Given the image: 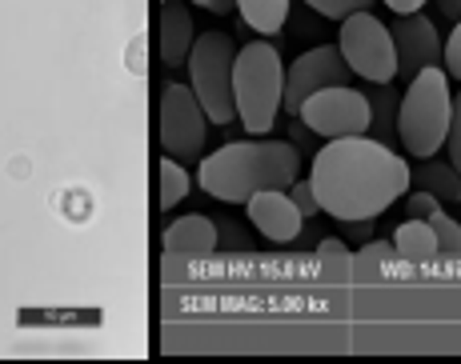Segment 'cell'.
<instances>
[{"mask_svg": "<svg viewBox=\"0 0 461 364\" xmlns=\"http://www.w3.org/2000/svg\"><path fill=\"white\" fill-rule=\"evenodd\" d=\"M309 184L333 220H374L410 192V164L374 137H341L317 148Z\"/></svg>", "mask_w": 461, "mask_h": 364, "instance_id": "1", "label": "cell"}, {"mask_svg": "<svg viewBox=\"0 0 461 364\" xmlns=\"http://www.w3.org/2000/svg\"><path fill=\"white\" fill-rule=\"evenodd\" d=\"M301 173V148L289 140H229L212 156L201 161L197 184L212 200L245 204L253 192L265 189H289Z\"/></svg>", "mask_w": 461, "mask_h": 364, "instance_id": "2", "label": "cell"}, {"mask_svg": "<svg viewBox=\"0 0 461 364\" xmlns=\"http://www.w3.org/2000/svg\"><path fill=\"white\" fill-rule=\"evenodd\" d=\"M281 93H285L281 52L269 40H249L233 60V104L249 137H265L273 129L281 112Z\"/></svg>", "mask_w": 461, "mask_h": 364, "instance_id": "3", "label": "cell"}, {"mask_svg": "<svg viewBox=\"0 0 461 364\" xmlns=\"http://www.w3.org/2000/svg\"><path fill=\"white\" fill-rule=\"evenodd\" d=\"M449 112H454V93H449L446 68H425L410 81V88L397 101V145L405 153L433 156L446 145L449 132Z\"/></svg>", "mask_w": 461, "mask_h": 364, "instance_id": "4", "label": "cell"}, {"mask_svg": "<svg viewBox=\"0 0 461 364\" xmlns=\"http://www.w3.org/2000/svg\"><path fill=\"white\" fill-rule=\"evenodd\" d=\"M233 60L237 44L229 32H197L189 49V88L205 109L209 124H229L237 117L233 104Z\"/></svg>", "mask_w": 461, "mask_h": 364, "instance_id": "5", "label": "cell"}, {"mask_svg": "<svg viewBox=\"0 0 461 364\" xmlns=\"http://www.w3.org/2000/svg\"><path fill=\"white\" fill-rule=\"evenodd\" d=\"M337 52L349 65V73H357L369 84H393L397 76V52L389 29L377 21L374 13H353L341 21L337 32Z\"/></svg>", "mask_w": 461, "mask_h": 364, "instance_id": "6", "label": "cell"}, {"mask_svg": "<svg viewBox=\"0 0 461 364\" xmlns=\"http://www.w3.org/2000/svg\"><path fill=\"white\" fill-rule=\"evenodd\" d=\"M297 120L305 124L313 137H325V140L366 137L369 132V101L361 88L330 84V88H317L313 96H305V104L297 109Z\"/></svg>", "mask_w": 461, "mask_h": 364, "instance_id": "7", "label": "cell"}, {"mask_svg": "<svg viewBox=\"0 0 461 364\" xmlns=\"http://www.w3.org/2000/svg\"><path fill=\"white\" fill-rule=\"evenodd\" d=\"M209 137V117L189 84L161 88V148L168 156H201Z\"/></svg>", "mask_w": 461, "mask_h": 364, "instance_id": "8", "label": "cell"}, {"mask_svg": "<svg viewBox=\"0 0 461 364\" xmlns=\"http://www.w3.org/2000/svg\"><path fill=\"white\" fill-rule=\"evenodd\" d=\"M330 84H349V65L341 60L337 44H317V49L301 52L294 65H289L281 104H285L289 117H297V109L305 104V96H313L317 88H330Z\"/></svg>", "mask_w": 461, "mask_h": 364, "instance_id": "9", "label": "cell"}, {"mask_svg": "<svg viewBox=\"0 0 461 364\" xmlns=\"http://www.w3.org/2000/svg\"><path fill=\"white\" fill-rule=\"evenodd\" d=\"M389 37H393V52H397V76H405V81H413L425 68L441 65V37L425 13L397 16L389 24Z\"/></svg>", "mask_w": 461, "mask_h": 364, "instance_id": "10", "label": "cell"}, {"mask_svg": "<svg viewBox=\"0 0 461 364\" xmlns=\"http://www.w3.org/2000/svg\"><path fill=\"white\" fill-rule=\"evenodd\" d=\"M245 209H249V220L257 225V233L269 236V241H277V244L297 241L301 225H305V217L297 212V204L289 200V192H285V189L253 192V197L245 200Z\"/></svg>", "mask_w": 461, "mask_h": 364, "instance_id": "11", "label": "cell"}, {"mask_svg": "<svg viewBox=\"0 0 461 364\" xmlns=\"http://www.w3.org/2000/svg\"><path fill=\"white\" fill-rule=\"evenodd\" d=\"M217 241H221L217 225H212L209 217H201V212L176 217L173 225L165 228V236H161V244H165L168 256H193V261H201V256H212Z\"/></svg>", "mask_w": 461, "mask_h": 364, "instance_id": "12", "label": "cell"}, {"mask_svg": "<svg viewBox=\"0 0 461 364\" xmlns=\"http://www.w3.org/2000/svg\"><path fill=\"white\" fill-rule=\"evenodd\" d=\"M193 40H197V24H193L189 4H181V0H165V8H161V60L168 68L185 65Z\"/></svg>", "mask_w": 461, "mask_h": 364, "instance_id": "13", "label": "cell"}, {"mask_svg": "<svg viewBox=\"0 0 461 364\" xmlns=\"http://www.w3.org/2000/svg\"><path fill=\"white\" fill-rule=\"evenodd\" d=\"M361 93H366V101H369V132H377L374 140L393 148V140H397V101H402V96L393 93V84H369V88H361Z\"/></svg>", "mask_w": 461, "mask_h": 364, "instance_id": "14", "label": "cell"}, {"mask_svg": "<svg viewBox=\"0 0 461 364\" xmlns=\"http://www.w3.org/2000/svg\"><path fill=\"white\" fill-rule=\"evenodd\" d=\"M410 181L418 184L421 192H433L438 200H449V204L461 200V176L449 161H429V156H421V164L410 173Z\"/></svg>", "mask_w": 461, "mask_h": 364, "instance_id": "15", "label": "cell"}, {"mask_svg": "<svg viewBox=\"0 0 461 364\" xmlns=\"http://www.w3.org/2000/svg\"><path fill=\"white\" fill-rule=\"evenodd\" d=\"M393 253L405 256V261H418V264L438 261V236H433L429 220L410 217L405 225H397V233H393Z\"/></svg>", "mask_w": 461, "mask_h": 364, "instance_id": "16", "label": "cell"}, {"mask_svg": "<svg viewBox=\"0 0 461 364\" xmlns=\"http://www.w3.org/2000/svg\"><path fill=\"white\" fill-rule=\"evenodd\" d=\"M241 21L249 24L253 32L261 37H277L285 29V16H289V0H233Z\"/></svg>", "mask_w": 461, "mask_h": 364, "instance_id": "17", "label": "cell"}, {"mask_svg": "<svg viewBox=\"0 0 461 364\" xmlns=\"http://www.w3.org/2000/svg\"><path fill=\"white\" fill-rule=\"evenodd\" d=\"M189 189H193L189 173H185V168L176 164L173 156H165V161H161V209L168 212L176 200H185V197H189Z\"/></svg>", "mask_w": 461, "mask_h": 364, "instance_id": "18", "label": "cell"}, {"mask_svg": "<svg viewBox=\"0 0 461 364\" xmlns=\"http://www.w3.org/2000/svg\"><path fill=\"white\" fill-rule=\"evenodd\" d=\"M429 228L438 236V256H449V261H461V225L454 217H446V209L433 212Z\"/></svg>", "mask_w": 461, "mask_h": 364, "instance_id": "19", "label": "cell"}, {"mask_svg": "<svg viewBox=\"0 0 461 364\" xmlns=\"http://www.w3.org/2000/svg\"><path fill=\"white\" fill-rule=\"evenodd\" d=\"M313 13H321V16H330V21H345V16H353V13H369L374 8V0H305Z\"/></svg>", "mask_w": 461, "mask_h": 364, "instance_id": "20", "label": "cell"}, {"mask_svg": "<svg viewBox=\"0 0 461 364\" xmlns=\"http://www.w3.org/2000/svg\"><path fill=\"white\" fill-rule=\"evenodd\" d=\"M446 148H449V164L461 176V93L454 96V112H449V132H446Z\"/></svg>", "mask_w": 461, "mask_h": 364, "instance_id": "21", "label": "cell"}, {"mask_svg": "<svg viewBox=\"0 0 461 364\" xmlns=\"http://www.w3.org/2000/svg\"><path fill=\"white\" fill-rule=\"evenodd\" d=\"M405 212H410V217H418V220H429L433 212H441V200L433 197V192H410V197H405Z\"/></svg>", "mask_w": 461, "mask_h": 364, "instance_id": "22", "label": "cell"}, {"mask_svg": "<svg viewBox=\"0 0 461 364\" xmlns=\"http://www.w3.org/2000/svg\"><path fill=\"white\" fill-rule=\"evenodd\" d=\"M441 60H446V76L461 81V21L454 24V32H449L446 49H441Z\"/></svg>", "mask_w": 461, "mask_h": 364, "instance_id": "23", "label": "cell"}, {"mask_svg": "<svg viewBox=\"0 0 461 364\" xmlns=\"http://www.w3.org/2000/svg\"><path fill=\"white\" fill-rule=\"evenodd\" d=\"M289 200L297 204L301 217H317V197H313V184H309V181H294V184H289Z\"/></svg>", "mask_w": 461, "mask_h": 364, "instance_id": "24", "label": "cell"}, {"mask_svg": "<svg viewBox=\"0 0 461 364\" xmlns=\"http://www.w3.org/2000/svg\"><path fill=\"white\" fill-rule=\"evenodd\" d=\"M361 253L374 256V261H389V256H397L393 244H385V241H366V244H361Z\"/></svg>", "mask_w": 461, "mask_h": 364, "instance_id": "25", "label": "cell"}, {"mask_svg": "<svg viewBox=\"0 0 461 364\" xmlns=\"http://www.w3.org/2000/svg\"><path fill=\"white\" fill-rule=\"evenodd\" d=\"M389 8H393L397 16H405V13H421L425 4H429V0H385Z\"/></svg>", "mask_w": 461, "mask_h": 364, "instance_id": "26", "label": "cell"}, {"mask_svg": "<svg viewBox=\"0 0 461 364\" xmlns=\"http://www.w3.org/2000/svg\"><path fill=\"white\" fill-rule=\"evenodd\" d=\"M433 4H438V13L446 16V21H461V0H433Z\"/></svg>", "mask_w": 461, "mask_h": 364, "instance_id": "27", "label": "cell"}, {"mask_svg": "<svg viewBox=\"0 0 461 364\" xmlns=\"http://www.w3.org/2000/svg\"><path fill=\"white\" fill-rule=\"evenodd\" d=\"M317 253H325V256H337V253H345V241H337V236H325V241L317 244Z\"/></svg>", "mask_w": 461, "mask_h": 364, "instance_id": "28", "label": "cell"}, {"mask_svg": "<svg viewBox=\"0 0 461 364\" xmlns=\"http://www.w3.org/2000/svg\"><path fill=\"white\" fill-rule=\"evenodd\" d=\"M349 236H353V241H361V244H366L369 241V220H349Z\"/></svg>", "mask_w": 461, "mask_h": 364, "instance_id": "29", "label": "cell"}, {"mask_svg": "<svg viewBox=\"0 0 461 364\" xmlns=\"http://www.w3.org/2000/svg\"><path fill=\"white\" fill-rule=\"evenodd\" d=\"M193 4H201V8H209V13H225L233 0H193Z\"/></svg>", "mask_w": 461, "mask_h": 364, "instance_id": "30", "label": "cell"}]
</instances>
